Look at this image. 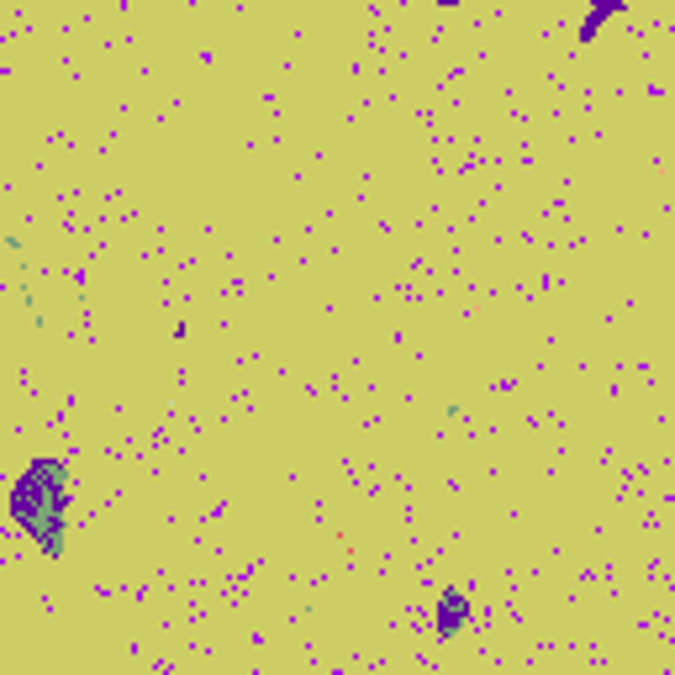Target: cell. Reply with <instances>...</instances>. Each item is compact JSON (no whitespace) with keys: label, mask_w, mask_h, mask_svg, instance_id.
I'll return each instance as SVG.
<instances>
[{"label":"cell","mask_w":675,"mask_h":675,"mask_svg":"<svg viewBox=\"0 0 675 675\" xmlns=\"http://www.w3.org/2000/svg\"><path fill=\"white\" fill-rule=\"evenodd\" d=\"M5 512L43 555L63 559V544H69V465L54 459V454L32 459L27 470L11 480Z\"/></svg>","instance_id":"1"},{"label":"cell","mask_w":675,"mask_h":675,"mask_svg":"<svg viewBox=\"0 0 675 675\" xmlns=\"http://www.w3.org/2000/svg\"><path fill=\"white\" fill-rule=\"evenodd\" d=\"M465 622H470V596H465L459 586L439 591V613H433L439 639H459V633H465Z\"/></svg>","instance_id":"2"},{"label":"cell","mask_w":675,"mask_h":675,"mask_svg":"<svg viewBox=\"0 0 675 675\" xmlns=\"http://www.w3.org/2000/svg\"><path fill=\"white\" fill-rule=\"evenodd\" d=\"M613 16H622V0H602V5H591L586 16H581V27H575V37H581V43H591V37L607 27Z\"/></svg>","instance_id":"3"}]
</instances>
